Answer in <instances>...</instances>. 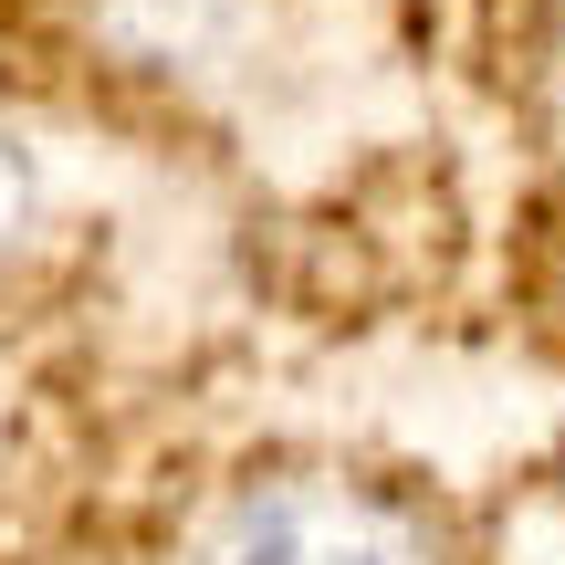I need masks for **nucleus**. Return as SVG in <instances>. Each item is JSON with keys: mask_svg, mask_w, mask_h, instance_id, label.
<instances>
[{"mask_svg": "<svg viewBox=\"0 0 565 565\" xmlns=\"http://www.w3.org/2000/svg\"><path fill=\"white\" fill-rule=\"evenodd\" d=\"M200 565H440V555L408 503L335 482V471H282V482L231 492Z\"/></svg>", "mask_w": 565, "mask_h": 565, "instance_id": "nucleus-1", "label": "nucleus"}, {"mask_svg": "<svg viewBox=\"0 0 565 565\" xmlns=\"http://www.w3.org/2000/svg\"><path fill=\"white\" fill-rule=\"evenodd\" d=\"M32 231H42V168H32L21 137H0V263H11Z\"/></svg>", "mask_w": 565, "mask_h": 565, "instance_id": "nucleus-2", "label": "nucleus"}]
</instances>
